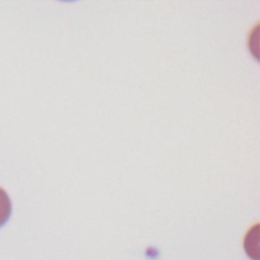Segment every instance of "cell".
I'll use <instances>...</instances> for the list:
<instances>
[{
	"instance_id": "1",
	"label": "cell",
	"mask_w": 260,
	"mask_h": 260,
	"mask_svg": "<svg viewBox=\"0 0 260 260\" xmlns=\"http://www.w3.org/2000/svg\"><path fill=\"white\" fill-rule=\"evenodd\" d=\"M12 212L11 200L5 190L0 188V228L9 219Z\"/></svg>"
}]
</instances>
